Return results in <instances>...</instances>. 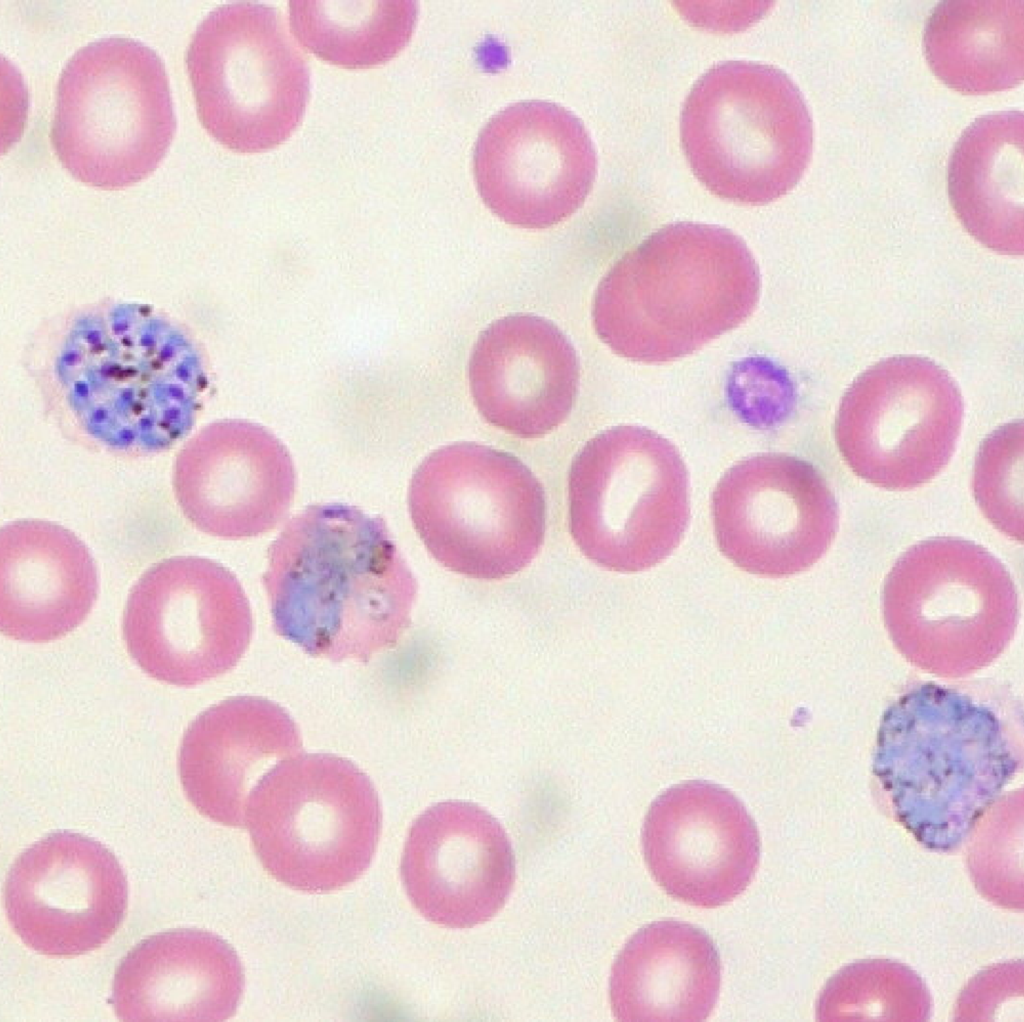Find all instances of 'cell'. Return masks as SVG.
Here are the masks:
<instances>
[{
	"label": "cell",
	"mask_w": 1024,
	"mask_h": 1022,
	"mask_svg": "<svg viewBox=\"0 0 1024 1022\" xmlns=\"http://www.w3.org/2000/svg\"><path fill=\"white\" fill-rule=\"evenodd\" d=\"M1024 117L1010 110L972 122L954 146L948 194L959 221L999 254L1022 255Z\"/></svg>",
	"instance_id": "cell-25"
},
{
	"label": "cell",
	"mask_w": 1024,
	"mask_h": 1022,
	"mask_svg": "<svg viewBox=\"0 0 1024 1022\" xmlns=\"http://www.w3.org/2000/svg\"><path fill=\"white\" fill-rule=\"evenodd\" d=\"M301 747L297 724L277 703L255 696L225 699L200 713L183 735L178 769L184 793L204 817L242 827L251 790Z\"/></svg>",
	"instance_id": "cell-21"
},
{
	"label": "cell",
	"mask_w": 1024,
	"mask_h": 1022,
	"mask_svg": "<svg viewBox=\"0 0 1024 1022\" xmlns=\"http://www.w3.org/2000/svg\"><path fill=\"white\" fill-rule=\"evenodd\" d=\"M958 385L920 356H893L862 372L835 419L838 449L860 478L893 491L932 480L950 461L963 419Z\"/></svg>",
	"instance_id": "cell-11"
},
{
	"label": "cell",
	"mask_w": 1024,
	"mask_h": 1022,
	"mask_svg": "<svg viewBox=\"0 0 1024 1022\" xmlns=\"http://www.w3.org/2000/svg\"><path fill=\"white\" fill-rule=\"evenodd\" d=\"M890 631L900 638L1006 637L1018 598L1006 567L983 546L934 537L903 553L883 590Z\"/></svg>",
	"instance_id": "cell-19"
},
{
	"label": "cell",
	"mask_w": 1024,
	"mask_h": 1022,
	"mask_svg": "<svg viewBox=\"0 0 1024 1022\" xmlns=\"http://www.w3.org/2000/svg\"><path fill=\"white\" fill-rule=\"evenodd\" d=\"M568 502L571 535L588 559L610 571L641 572L665 560L688 526L687 469L660 434L612 427L575 456Z\"/></svg>",
	"instance_id": "cell-9"
},
{
	"label": "cell",
	"mask_w": 1024,
	"mask_h": 1022,
	"mask_svg": "<svg viewBox=\"0 0 1024 1022\" xmlns=\"http://www.w3.org/2000/svg\"><path fill=\"white\" fill-rule=\"evenodd\" d=\"M290 27L317 58L345 69L387 63L409 43L418 7L415 1L289 2Z\"/></svg>",
	"instance_id": "cell-27"
},
{
	"label": "cell",
	"mask_w": 1024,
	"mask_h": 1022,
	"mask_svg": "<svg viewBox=\"0 0 1024 1022\" xmlns=\"http://www.w3.org/2000/svg\"><path fill=\"white\" fill-rule=\"evenodd\" d=\"M711 510L722 554L741 570L770 578L814 565L839 522L822 474L782 453L758 454L732 466L716 485Z\"/></svg>",
	"instance_id": "cell-13"
},
{
	"label": "cell",
	"mask_w": 1024,
	"mask_h": 1022,
	"mask_svg": "<svg viewBox=\"0 0 1024 1022\" xmlns=\"http://www.w3.org/2000/svg\"><path fill=\"white\" fill-rule=\"evenodd\" d=\"M244 989L236 951L218 935L180 928L134 946L116 969L112 1004L129 1022H219L234 1015Z\"/></svg>",
	"instance_id": "cell-22"
},
{
	"label": "cell",
	"mask_w": 1024,
	"mask_h": 1022,
	"mask_svg": "<svg viewBox=\"0 0 1024 1022\" xmlns=\"http://www.w3.org/2000/svg\"><path fill=\"white\" fill-rule=\"evenodd\" d=\"M998 702L934 682L883 714L873 775L898 820L927 848L952 850L1022 762L1015 726Z\"/></svg>",
	"instance_id": "cell-3"
},
{
	"label": "cell",
	"mask_w": 1024,
	"mask_h": 1022,
	"mask_svg": "<svg viewBox=\"0 0 1024 1022\" xmlns=\"http://www.w3.org/2000/svg\"><path fill=\"white\" fill-rule=\"evenodd\" d=\"M275 632L307 654L369 661L410 624L417 582L385 521L314 504L272 542L263 574Z\"/></svg>",
	"instance_id": "cell-2"
},
{
	"label": "cell",
	"mask_w": 1024,
	"mask_h": 1022,
	"mask_svg": "<svg viewBox=\"0 0 1024 1022\" xmlns=\"http://www.w3.org/2000/svg\"><path fill=\"white\" fill-rule=\"evenodd\" d=\"M760 274L746 243L717 225L678 222L629 250L600 282L599 338L642 363L690 355L755 310Z\"/></svg>",
	"instance_id": "cell-4"
},
{
	"label": "cell",
	"mask_w": 1024,
	"mask_h": 1022,
	"mask_svg": "<svg viewBox=\"0 0 1024 1022\" xmlns=\"http://www.w3.org/2000/svg\"><path fill=\"white\" fill-rule=\"evenodd\" d=\"M930 1007L927 988L914 971L875 959L850 964L831 977L816 1015L819 1021H926Z\"/></svg>",
	"instance_id": "cell-28"
},
{
	"label": "cell",
	"mask_w": 1024,
	"mask_h": 1022,
	"mask_svg": "<svg viewBox=\"0 0 1024 1022\" xmlns=\"http://www.w3.org/2000/svg\"><path fill=\"white\" fill-rule=\"evenodd\" d=\"M646 865L672 898L716 908L742 894L760 860V836L743 803L717 784L695 780L665 790L641 831Z\"/></svg>",
	"instance_id": "cell-16"
},
{
	"label": "cell",
	"mask_w": 1024,
	"mask_h": 1022,
	"mask_svg": "<svg viewBox=\"0 0 1024 1022\" xmlns=\"http://www.w3.org/2000/svg\"><path fill=\"white\" fill-rule=\"evenodd\" d=\"M186 66L202 126L229 150L274 149L305 114L309 68L272 7L233 2L211 11L192 36Z\"/></svg>",
	"instance_id": "cell-10"
},
{
	"label": "cell",
	"mask_w": 1024,
	"mask_h": 1022,
	"mask_svg": "<svg viewBox=\"0 0 1024 1022\" xmlns=\"http://www.w3.org/2000/svg\"><path fill=\"white\" fill-rule=\"evenodd\" d=\"M123 639L150 677L191 687L231 670L253 632L250 603L236 576L212 559L182 555L149 567L132 586Z\"/></svg>",
	"instance_id": "cell-12"
},
{
	"label": "cell",
	"mask_w": 1024,
	"mask_h": 1022,
	"mask_svg": "<svg viewBox=\"0 0 1024 1022\" xmlns=\"http://www.w3.org/2000/svg\"><path fill=\"white\" fill-rule=\"evenodd\" d=\"M99 574L86 544L47 520L6 523L0 531V629L45 643L77 628L92 610Z\"/></svg>",
	"instance_id": "cell-23"
},
{
	"label": "cell",
	"mask_w": 1024,
	"mask_h": 1022,
	"mask_svg": "<svg viewBox=\"0 0 1024 1022\" xmlns=\"http://www.w3.org/2000/svg\"><path fill=\"white\" fill-rule=\"evenodd\" d=\"M720 983L719 953L704 930L656 921L640 928L618 954L610 977L611 1009L625 1022L704 1021Z\"/></svg>",
	"instance_id": "cell-24"
},
{
	"label": "cell",
	"mask_w": 1024,
	"mask_h": 1022,
	"mask_svg": "<svg viewBox=\"0 0 1024 1022\" xmlns=\"http://www.w3.org/2000/svg\"><path fill=\"white\" fill-rule=\"evenodd\" d=\"M923 49L935 76L957 92L1014 88L1024 78V1H942L925 25Z\"/></svg>",
	"instance_id": "cell-26"
},
{
	"label": "cell",
	"mask_w": 1024,
	"mask_h": 1022,
	"mask_svg": "<svg viewBox=\"0 0 1024 1022\" xmlns=\"http://www.w3.org/2000/svg\"><path fill=\"white\" fill-rule=\"evenodd\" d=\"M408 508L430 554L471 578L516 574L544 539L545 499L538 479L517 457L474 442L428 455L412 476Z\"/></svg>",
	"instance_id": "cell-8"
},
{
	"label": "cell",
	"mask_w": 1024,
	"mask_h": 1022,
	"mask_svg": "<svg viewBox=\"0 0 1024 1022\" xmlns=\"http://www.w3.org/2000/svg\"><path fill=\"white\" fill-rule=\"evenodd\" d=\"M1023 423H1006L990 433L979 447L973 493L992 525L1010 538L1023 541Z\"/></svg>",
	"instance_id": "cell-29"
},
{
	"label": "cell",
	"mask_w": 1024,
	"mask_h": 1022,
	"mask_svg": "<svg viewBox=\"0 0 1024 1022\" xmlns=\"http://www.w3.org/2000/svg\"><path fill=\"white\" fill-rule=\"evenodd\" d=\"M24 368L55 417L115 452L166 451L192 430L209 387L193 330L147 303L103 299L43 320Z\"/></svg>",
	"instance_id": "cell-1"
},
{
	"label": "cell",
	"mask_w": 1024,
	"mask_h": 1022,
	"mask_svg": "<svg viewBox=\"0 0 1024 1022\" xmlns=\"http://www.w3.org/2000/svg\"><path fill=\"white\" fill-rule=\"evenodd\" d=\"M472 397L493 426L533 439L569 415L579 384L576 352L560 329L530 314L503 317L477 340L469 363Z\"/></svg>",
	"instance_id": "cell-20"
},
{
	"label": "cell",
	"mask_w": 1024,
	"mask_h": 1022,
	"mask_svg": "<svg viewBox=\"0 0 1024 1022\" xmlns=\"http://www.w3.org/2000/svg\"><path fill=\"white\" fill-rule=\"evenodd\" d=\"M378 793L347 758L297 754L249 793L243 826L267 872L306 892H329L370 866L381 832Z\"/></svg>",
	"instance_id": "cell-7"
},
{
	"label": "cell",
	"mask_w": 1024,
	"mask_h": 1022,
	"mask_svg": "<svg viewBox=\"0 0 1024 1022\" xmlns=\"http://www.w3.org/2000/svg\"><path fill=\"white\" fill-rule=\"evenodd\" d=\"M176 501L199 531L227 540L264 534L283 521L296 472L285 445L247 420L210 423L178 452L172 471Z\"/></svg>",
	"instance_id": "cell-17"
},
{
	"label": "cell",
	"mask_w": 1024,
	"mask_h": 1022,
	"mask_svg": "<svg viewBox=\"0 0 1024 1022\" xmlns=\"http://www.w3.org/2000/svg\"><path fill=\"white\" fill-rule=\"evenodd\" d=\"M474 176L486 206L508 224L547 228L585 201L597 157L583 123L555 103L510 105L482 129L474 150Z\"/></svg>",
	"instance_id": "cell-14"
},
{
	"label": "cell",
	"mask_w": 1024,
	"mask_h": 1022,
	"mask_svg": "<svg viewBox=\"0 0 1024 1022\" xmlns=\"http://www.w3.org/2000/svg\"><path fill=\"white\" fill-rule=\"evenodd\" d=\"M14 932L48 956H75L105 944L127 909L128 884L113 852L101 842L58 831L23 851L4 890Z\"/></svg>",
	"instance_id": "cell-15"
},
{
	"label": "cell",
	"mask_w": 1024,
	"mask_h": 1022,
	"mask_svg": "<svg viewBox=\"0 0 1024 1022\" xmlns=\"http://www.w3.org/2000/svg\"><path fill=\"white\" fill-rule=\"evenodd\" d=\"M680 139L693 174L712 194L763 205L802 178L813 125L801 91L784 71L726 61L693 85L680 114Z\"/></svg>",
	"instance_id": "cell-5"
},
{
	"label": "cell",
	"mask_w": 1024,
	"mask_h": 1022,
	"mask_svg": "<svg viewBox=\"0 0 1024 1022\" xmlns=\"http://www.w3.org/2000/svg\"><path fill=\"white\" fill-rule=\"evenodd\" d=\"M175 131L165 65L149 46L101 38L66 63L51 143L76 180L104 190L132 186L157 169Z\"/></svg>",
	"instance_id": "cell-6"
},
{
	"label": "cell",
	"mask_w": 1024,
	"mask_h": 1022,
	"mask_svg": "<svg viewBox=\"0 0 1024 1022\" xmlns=\"http://www.w3.org/2000/svg\"><path fill=\"white\" fill-rule=\"evenodd\" d=\"M400 870L423 917L469 928L504 906L515 880V858L504 828L490 813L474 803L446 801L413 822Z\"/></svg>",
	"instance_id": "cell-18"
},
{
	"label": "cell",
	"mask_w": 1024,
	"mask_h": 1022,
	"mask_svg": "<svg viewBox=\"0 0 1024 1022\" xmlns=\"http://www.w3.org/2000/svg\"><path fill=\"white\" fill-rule=\"evenodd\" d=\"M1017 831H992L989 823L978 826L969 849L968 864L979 891L991 902L1022 910V887L1017 885L1016 844L1022 840Z\"/></svg>",
	"instance_id": "cell-31"
},
{
	"label": "cell",
	"mask_w": 1024,
	"mask_h": 1022,
	"mask_svg": "<svg viewBox=\"0 0 1024 1022\" xmlns=\"http://www.w3.org/2000/svg\"><path fill=\"white\" fill-rule=\"evenodd\" d=\"M729 403L737 416L755 428L782 423L795 404L794 385L786 370L761 358H747L731 372Z\"/></svg>",
	"instance_id": "cell-30"
}]
</instances>
